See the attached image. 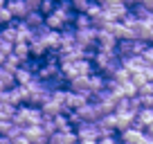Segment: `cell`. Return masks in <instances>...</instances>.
<instances>
[{
    "label": "cell",
    "instance_id": "cell-12",
    "mask_svg": "<svg viewBox=\"0 0 153 144\" xmlns=\"http://www.w3.org/2000/svg\"><path fill=\"white\" fill-rule=\"evenodd\" d=\"M97 41H99V48H106V50H117V45H120V41L106 29H99V39Z\"/></svg>",
    "mask_w": 153,
    "mask_h": 144
},
{
    "label": "cell",
    "instance_id": "cell-33",
    "mask_svg": "<svg viewBox=\"0 0 153 144\" xmlns=\"http://www.w3.org/2000/svg\"><path fill=\"white\" fill-rule=\"evenodd\" d=\"M0 144H14V140L7 137V135H0Z\"/></svg>",
    "mask_w": 153,
    "mask_h": 144
},
{
    "label": "cell",
    "instance_id": "cell-2",
    "mask_svg": "<svg viewBox=\"0 0 153 144\" xmlns=\"http://www.w3.org/2000/svg\"><path fill=\"white\" fill-rule=\"evenodd\" d=\"M149 43H144V41L140 39H126V41H120V45H117V54H120L122 59H128V56H142V52L146 50Z\"/></svg>",
    "mask_w": 153,
    "mask_h": 144
},
{
    "label": "cell",
    "instance_id": "cell-38",
    "mask_svg": "<svg viewBox=\"0 0 153 144\" xmlns=\"http://www.w3.org/2000/svg\"><path fill=\"white\" fill-rule=\"evenodd\" d=\"M95 2H99V5H106V2H108V0H95Z\"/></svg>",
    "mask_w": 153,
    "mask_h": 144
},
{
    "label": "cell",
    "instance_id": "cell-23",
    "mask_svg": "<svg viewBox=\"0 0 153 144\" xmlns=\"http://www.w3.org/2000/svg\"><path fill=\"white\" fill-rule=\"evenodd\" d=\"M54 124H56V131H72L70 117H68V115H63V113L54 117Z\"/></svg>",
    "mask_w": 153,
    "mask_h": 144
},
{
    "label": "cell",
    "instance_id": "cell-17",
    "mask_svg": "<svg viewBox=\"0 0 153 144\" xmlns=\"http://www.w3.org/2000/svg\"><path fill=\"white\" fill-rule=\"evenodd\" d=\"M25 23H27L32 29H38L41 25H45V14H41V11H29L27 18H25Z\"/></svg>",
    "mask_w": 153,
    "mask_h": 144
},
{
    "label": "cell",
    "instance_id": "cell-14",
    "mask_svg": "<svg viewBox=\"0 0 153 144\" xmlns=\"http://www.w3.org/2000/svg\"><path fill=\"white\" fill-rule=\"evenodd\" d=\"M34 79H38V77L34 74L32 70H27L25 65H20V70L16 72V83H18V86H29Z\"/></svg>",
    "mask_w": 153,
    "mask_h": 144
},
{
    "label": "cell",
    "instance_id": "cell-19",
    "mask_svg": "<svg viewBox=\"0 0 153 144\" xmlns=\"http://www.w3.org/2000/svg\"><path fill=\"white\" fill-rule=\"evenodd\" d=\"M14 54L20 59V61H27V59H32V48H29V43H16L14 48Z\"/></svg>",
    "mask_w": 153,
    "mask_h": 144
},
{
    "label": "cell",
    "instance_id": "cell-37",
    "mask_svg": "<svg viewBox=\"0 0 153 144\" xmlns=\"http://www.w3.org/2000/svg\"><path fill=\"white\" fill-rule=\"evenodd\" d=\"M7 2H9V0H0V7H7Z\"/></svg>",
    "mask_w": 153,
    "mask_h": 144
},
{
    "label": "cell",
    "instance_id": "cell-3",
    "mask_svg": "<svg viewBox=\"0 0 153 144\" xmlns=\"http://www.w3.org/2000/svg\"><path fill=\"white\" fill-rule=\"evenodd\" d=\"M59 74H61V63L59 61H43V65H41V70H38L36 77L41 79V81L50 83L52 79H56Z\"/></svg>",
    "mask_w": 153,
    "mask_h": 144
},
{
    "label": "cell",
    "instance_id": "cell-4",
    "mask_svg": "<svg viewBox=\"0 0 153 144\" xmlns=\"http://www.w3.org/2000/svg\"><path fill=\"white\" fill-rule=\"evenodd\" d=\"M92 77V74H90ZM90 77H76L68 83V90L72 92H79V95H86V97H92V88H90Z\"/></svg>",
    "mask_w": 153,
    "mask_h": 144
},
{
    "label": "cell",
    "instance_id": "cell-34",
    "mask_svg": "<svg viewBox=\"0 0 153 144\" xmlns=\"http://www.w3.org/2000/svg\"><path fill=\"white\" fill-rule=\"evenodd\" d=\"M79 144H97V140H79Z\"/></svg>",
    "mask_w": 153,
    "mask_h": 144
},
{
    "label": "cell",
    "instance_id": "cell-7",
    "mask_svg": "<svg viewBox=\"0 0 153 144\" xmlns=\"http://www.w3.org/2000/svg\"><path fill=\"white\" fill-rule=\"evenodd\" d=\"M117 135H120L122 144H142L146 131H140V128L133 126V128H126V131H122V133H117Z\"/></svg>",
    "mask_w": 153,
    "mask_h": 144
},
{
    "label": "cell",
    "instance_id": "cell-11",
    "mask_svg": "<svg viewBox=\"0 0 153 144\" xmlns=\"http://www.w3.org/2000/svg\"><path fill=\"white\" fill-rule=\"evenodd\" d=\"M151 124H153V108H142L137 113V120H135V128L146 131Z\"/></svg>",
    "mask_w": 153,
    "mask_h": 144
},
{
    "label": "cell",
    "instance_id": "cell-1",
    "mask_svg": "<svg viewBox=\"0 0 153 144\" xmlns=\"http://www.w3.org/2000/svg\"><path fill=\"white\" fill-rule=\"evenodd\" d=\"M43 111L38 108V106H29V104H23L16 108V115H14V124L16 126H41V122H43Z\"/></svg>",
    "mask_w": 153,
    "mask_h": 144
},
{
    "label": "cell",
    "instance_id": "cell-25",
    "mask_svg": "<svg viewBox=\"0 0 153 144\" xmlns=\"http://www.w3.org/2000/svg\"><path fill=\"white\" fill-rule=\"evenodd\" d=\"M14 23V16H11V11L7 9V7H0V29L7 27V25Z\"/></svg>",
    "mask_w": 153,
    "mask_h": 144
},
{
    "label": "cell",
    "instance_id": "cell-27",
    "mask_svg": "<svg viewBox=\"0 0 153 144\" xmlns=\"http://www.w3.org/2000/svg\"><path fill=\"white\" fill-rule=\"evenodd\" d=\"M56 7H59V2H56V0H43V5H41V14H45V16H48V14H52V11L56 9Z\"/></svg>",
    "mask_w": 153,
    "mask_h": 144
},
{
    "label": "cell",
    "instance_id": "cell-10",
    "mask_svg": "<svg viewBox=\"0 0 153 144\" xmlns=\"http://www.w3.org/2000/svg\"><path fill=\"white\" fill-rule=\"evenodd\" d=\"M74 45H76V27L70 25V27L61 29V50L74 48Z\"/></svg>",
    "mask_w": 153,
    "mask_h": 144
},
{
    "label": "cell",
    "instance_id": "cell-20",
    "mask_svg": "<svg viewBox=\"0 0 153 144\" xmlns=\"http://www.w3.org/2000/svg\"><path fill=\"white\" fill-rule=\"evenodd\" d=\"M20 65H23V61H20V59L16 56V54H9V56H7V61H5V65H2V68H5V70H9V72H14V74H16V72L20 70Z\"/></svg>",
    "mask_w": 153,
    "mask_h": 144
},
{
    "label": "cell",
    "instance_id": "cell-21",
    "mask_svg": "<svg viewBox=\"0 0 153 144\" xmlns=\"http://www.w3.org/2000/svg\"><path fill=\"white\" fill-rule=\"evenodd\" d=\"M23 135H25V137H29V140L34 142L36 137L45 135V131H43V126H25V128H23Z\"/></svg>",
    "mask_w": 153,
    "mask_h": 144
},
{
    "label": "cell",
    "instance_id": "cell-13",
    "mask_svg": "<svg viewBox=\"0 0 153 144\" xmlns=\"http://www.w3.org/2000/svg\"><path fill=\"white\" fill-rule=\"evenodd\" d=\"M122 65H124L126 70H131V72H140V70L146 68V63H144L142 56H128V59H122Z\"/></svg>",
    "mask_w": 153,
    "mask_h": 144
},
{
    "label": "cell",
    "instance_id": "cell-30",
    "mask_svg": "<svg viewBox=\"0 0 153 144\" xmlns=\"http://www.w3.org/2000/svg\"><path fill=\"white\" fill-rule=\"evenodd\" d=\"M29 7V11H41V5H43V0H25Z\"/></svg>",
    "mask_w": 153,
    "mask_h": 144
},
{
    "label": "cell",
    "instance_id": "cell-24",
    "mask_svg": "<svg viewBox=\"0 0 153 144\" xmlns=\"http://www.w3.org/2000/svg\"><path fill=\"white\" fill-rule=\"evenodd\" d=\"M131 77H133V72H131V70H126L124 65H122L120 70H117V72L113 74V79H115L117 83H126V81H131Z\"/></svg>",
    "mask_w": 153,
    "mask_h": 144
},
{
    "label": "cell",
    "instance_id": "cell-35",
    "mask_svg": "<svg viewBox=\"0 0 153 144\" xmlns=\"http://www.w3.org/2000/svg\"><path fill=\"white\" fill-rule=\"evenodd\" d=\"M117 2H124V5H126V0H108L106 5H117ZM106 5H104V7H106Z\"/></svg>",
    "mask_w": 153,
    "mask_h": 144
},
{
    "label": "cell",
    "instance_id": "cell-8",
    "mask_svg": "<svg viewBox=\"0 0 153 144\" xmlns=\"http://www.w3.org/2000/svg\"><path fill=\"white\" fill-rule=\"evenodd\" d=\"M0 101L2 104H9V106H23V97H20V88L14 86V88H7V90L0 92Z\"/></svg>",
    "mask_w": 153,
    "mask_h": 144
},
{
    "label": "cell",
    "instance_id": "cell-18",
    "mask_svg": "<svg viewBox=\"0 0 153 144\" xmlns=\"http://www.w3.org/2000/svg\"><path fill=\"white\" fill-rule=\"evenodd\" d=\"M0 83H2V88H14V86H18L16 83V74L14 72H9V70H5V68H0Z\"/></svg>",
    "mask_w": 153,
    "mask_h": 144
},
{
    "label": "cell",
    "instance_id": "cell-36",
    "mask_svg": "<svg viewBox=\"0 0 153 144\" xmlns=\"http://www.w3.org/2000/svg\"><path fill=\"white\" fill-rule=\"evenodd\" d=\"M5 61H7V54H2V52H0V68L5 65Z\"/></svg>",
    "mask_w": 153,
    "mask_h": 144
},
{
    "label": "cell",
    "instance_id": "cell-26",
    "mask_svg": "<svg viewBox=\"0 0 153 144\" xmlns=\"http://www.w3.org/2000/svg\"><path fill=\"white\" fill-rule=\"evenodd\" d=\"M131 81H133L137 88H142V86H146V83H149V79H146V74H144V70H140V72H133Z\"/></svg>",
    "mask_w": 153,
    "mask_h": 144
},
{
    "label": "cell",
    "instance_id": "cell-29",
    "mask_svg": "<svg viewBox=\"0 0 153 144\" xmlns=\"http://www.w3.org/2000/svg\"><path fill=\"white\" fill-rule=\"evenodd\" d=\"M142 59H144V63H146V65H153V43L146 45V50L142 52Z\"/></svg>",
    "mask_w": 153,
    "mask_h": 144
},
{
    "label": "cell",
    "instance_id": "cell-16",
    "mask_svg": "<svg viewBox=\"0 0 153 144\" xmlns=\"http://www.w3.org/2000/svg\"><path fill=\"white\" fill-rule=\"evenodd\" d=\"M106 83H108V79L101 74V72H95L90 77V88H92V95L95 92H101V90H106Z\"/></svg>",
    "mask_w": 153,
    "mask_h": 144
},
{
    "label": "cell",
    "instance_id": "cell-15",
    "mask_svg": "<svg viewBox=\"0 0 153 144\" xmlns=\"http://www.w3.org/2000/svg\"><path fill=\"white\" fill-rule=\"evenodd\" d=\"M41 111H43V115H45V117H56V115H61V113H63V106L59 104V101L50 99L48 104L41 106Z\"/></svg>",
    "mask_w": 153,
    "mask_h": 144
},
{
    "label": "cell",
    "instance_id": "cell-22",
    "mask_svg": "<svg viewBox=\"0 0 153 144\" xmlns=\"http://www.w3.org/2000/svg\"><path fill=\"white\" fill-rule=\"evenodd\" d=\"M74 27H76V29H88V27H92V18H90L88 14H76Z\"/></svg>",
    "mask_w": 153,
    "mask_h": 144
},
{
    "label": "cell",
    "instance_id": "cell-5",
    "mask_svg": "<svg viewBox=\"0 0 153 144\" xmlns=\"http://www.w3.org/2000/svg\"><path fill=\"white\" fill-rule=\"evenodd\" d=\"M131 7L124 5V2H117V5H106L104 7V14L108 16L110 20H124L126 16H128Z\"/></svg>",
    "mask_w": 153,
    "mask_h": 144
},
{
    "label": "cell",
    "instance_id": "cell-31",
    "mask_svg": "<svg viewBox=\"0 0 153 144\" xmlns=\"http://www.w3.org/2000/svg\"><path fill=\"white\" fill-rule=\"evenodd\" d=\"M14 144H32V140L25 135H18V137H14Z\"/></svg>",
    "mask_w": 153,
    "mask_h": 144
},
{
    "label": "cell",
    "instance_id": "cell-9",
    "mask_svg": "<svg viewBox=\"0 0 153 144\" xmlns=\"http://www.w3.org/2000/svg\"><path fill=\"white\" fill-rule=\"evenodd\" d=\"M76 135H79V140H99L101 137V128L99 124H81L79 128H76Z\"/></svg>",
    "mask_w": 153,
    "mask_h": 144
},
{
    "label": "cell",
    "instance_id": "cell-28",
    "mask_svg": "<svg viewBox=\"0 0 153 144\" xmlns=\"http://www.w3.org/2000/svg\"><path fill=\"white\" fill-rule=\"evenodd\" d=\"M97 144H120V135L113 133V135H101L97 140Z\"/></svg>",
    "mask_w": 153,
    "mask_h": 144
},
{
    "label": "cell",
    "instance_id": "cell-6",
    "mask_svg": "<svg viewBox=\"0 0 153 144\" xmlns=\"http://www.w3.org/2000/svg\"><path fill=\"white\" fill-rule=\"evenodd\" d=\"M7 9L11 11V16H14V20H25L29 14V7L25 0H9L7 2Z\"/></svg>",
    "mask_w": 153,
    "mask_h": 144
},
{
    "label": "cell",
    "instance_id": "cell-32",
    "mask_svg": "<svg viewBox=\"0 0 153 144\" xmlns=\"http://www.w3.org/2000/svg\"><path fill=\"white\" fill-rule=\"evenodd\" d=\"M144 74H146L149 81H153V65H146V68H144Z\"/></svg>",
    "mask_w": 153,
    "mask_h": 144
}]
</instances>
